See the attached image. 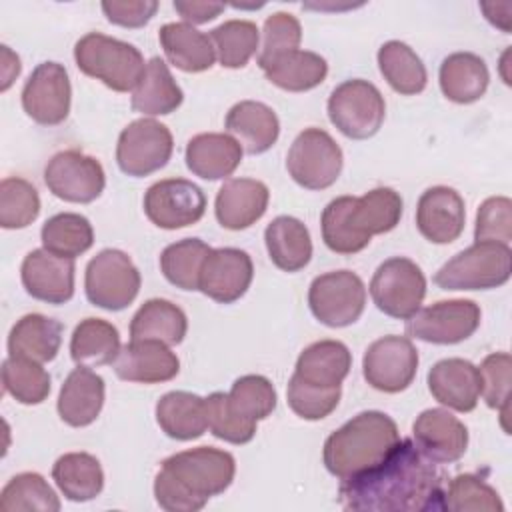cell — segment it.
I'll return each instance as SVG.
<instances>
[{
	"instance_id": "6da1fadb",
	"label": "cell",
	"mask_w": 512,
	"mask_h": 512,
	"mask_svg": "<svg viewBox=\"0 0 512 512\" xmlns=\"http://www.w3.org/2000/svg\"><path fill=\"white\" fill-rule=\"evenodd\" d=\"M444 476L412 438L396 446L372 468L340 480L338 502L354 512L442 510Z\"/></svg>"
},
{
	"instance_id": "7a4b0ae2",
	"label": "cell",
	"mask_w": 512,
	"mask_h": 512,
	"mask_svg": "<svg viewBox=\"0 0 512 512\" xmlns=\"http://www.w3.org/2000/svg\"><path fill=\"white\" fill-rule=\"evenodd\" d=\"M236 460L214 446H198L162 460L154 478V498L168 512H196L234 480Z\"/></svg>"
},
{
	"instance_id": "3957f363",
	"label": "cell",
	"mask_w": 512,
	"mask_h": 512,
	"mask_svg": "<svg viewBox=\"0 0 512 512\" xmlns=\"http://www.w3.org/2000/svg\"><path fill=\"white\" fill-rule=\"evenodd\" d=\"M398 440V426L388 414L364 410L326 438L322 460L332 476L346 480L386 458Z\"/></svg>"
},
{
	"instance_id": "277c9868",
	"label": "cell",
	"mask_w": 512,
	"mask_h": 512,
	"mask_svg": "<svg viewBox=\"0 0 512 512\" xmlns=\"http://www.w3.org/2000/svg\"><path fill=\"white\" fill-rule=\"evenodd\" d=\"M74 60L80 72L114 92L134 90L146 68L136 46L100 32H88L76 42Z\"/></svg>"
},
{
	"instance_id": "5b68a950",
	"label": "cell",
	"mask_w": 512,
	"mask_h": 512,
	"mask_svg": "<svg viewBox=\"0 0 512 512\" xmlns=\"http://www.w3.org/2000/svg\"><path fill=\"white\" fill-rule=\"evenodd\" d=\"M512 250L500 242H474L434 274L442 290H492L510 280Z\"/></svg>"
},
{
	"instance_id": "8992f818",
	"label": "cell",
	"mask_w": 512,
	"mask_h": 512,
	"mask_svg": "<svg viewBox=\"0 0 512 512\" xmlns=\"http://www.w3.org/2000/svg\"><path fill=\"white\" fill-rule=\"evenodd\" d=\"M140 272L130 256L116 248L100 250L86 266L84 290L90 304L120 312L128 308L140 292Z\"/></svg>"
},
{
	"instance_id": "52a82bcc",
	"label": "cell",
	"mask_w": 512,
	"mask_h": 512,
	"mask_svg": "<svg viewBox=\"0 0 512 512\" xmlns=\"http://www.w3.org/2000/svg\"><path fill=\"white\" fill-rule=\"evenodd\" d=\"M330 122L352 140L372 138L384 124L386 102L380 90L362 78L338 84L326 104Z\"/></svg>"
},
{
	"instance_id": "ba28073f",
	"label": "cell",
	"mask_w": 512,
	"mask_h": 512,
	"mask_svg": "<svg viewBox=\"0 0 512 512\" xmlns=\"http://www.w3.org/2000/svg\"><path fill=\"white\" fill-rule=\"evenodd\" d=\"M344 156L338 142L322 128L302 130L286 156L290 178L306 190L330 188L342 172Z\"/></svg>"
},
{
	"instance_id": "9c48e42d",
	"label": "cell",
	"mask_w": 512,
	"mask_h": 512,
	"mask_svg": "<svg viewBox=\"0 0 512 512\" xmlns=\"http://www.w3.org/2000/svg\"><path fill=\"white\" fill-rule=\"evenodd\" d=\"M370 296L386 316L408 320L418 312L426 296V276L410 258H388L376 268L370 280Z\"/></svg>"
},
{
	"instance_id": "30bf717a",
	"label": "cell",
	"mask_w": 512,
	"mask_h": 512,
	"mask_svg": "<svg viewBox=\"0 0 512 512\" xmlns=\"http://www.w3.org/2000/svg\"><path fill=\"white\" fill-rule=\"evenodd\" d=\"M308 306L318 322L330 328L354 324L366 306V286L352 270L320 274L308 288Z\"/></svg>"
},
{
	"instance_id": "8fae6325",
	"label": "cell",
	"mask_w": 512,
	"mask_h": 512,
	"mask_svg": "<svg viewBox=\"0 0 512 512\" xmlns=\"http://www.w3.org/2000/svg\"><path fill=\"white\" fill-rule=\"evenodd\" d=\"M172 150L174 138L166 124L154 118H138L118 136L116 164L126 176L142 178L164 168Z\"/></svg>"
},
{
	"instance_id": "7c38bea8",
	"label": "cell",
	"mask_w": 512,
	"mask_h": 512,
	"mask_svg": "<svg viewBox=\"0 0 512 512\" xmlns=\"http://www.w3.org/2000/svg\"><path fill=\"white\" fill-rule=\"evenodd\" d=\"M480 306L474 300H440L418 308L406 320V334L428 344H458L468 340L480 326Z\"/></svg>"
},
{
	"instance_id": "4fadbf2b",
	"label": "cell",
	"mask_w": 512,
	"mask_h": 512,
	"mask_svg": "<svg viewBox=\"0 0 512 512\" xmlns=\"http://www.w3.org/2000/svg\"><path fill=\"white\" fill-rule=\"evenodd\" d=\"M418 372V350L408 336L388 334L374 340L362 358L366 382L380 392L398 394L406 390Z\"/></svg>"
},
{
	"instance_id": "5bb4252c",
	"label": "cell",
	"mask_w": 512,
	"mask_h": 512,
	"mask_svg": "<svg viewBox=\"0 0 512 512\" xmlns=\"http://www.w3.org/2000/svg\"><path fill=\"white\" fill-rule=\"evenodd\" d=\"M44 182L64 202L90 204L104 192L106 174L94 156L80 150H62L48 160Z\"/></svg>"
},
{
	"instance_id": "9a60e30c",
	"label": "cell",
	"mask_w": 512,
	"mask_h": 512,
	"mask_svg": "<svg viewBox=\"0 0 512 512\" xmlns=\"http://www.w3.org/2000/svg\"><path fill=\"white\" fill-rule=\"evenodd\" d=\"M206 212V196L200 186L184 178L154 182L144 194V214L162 230H178L196 224Z\"/></svg>"
},
{
	"instance_id": "2e32d148",
	"label": "cell",
	"mask_w": 512,
	"mask_h": 512,
	"mask_svg": "<svg viewBox=\"0 0 512 512\" xmlns=\"http://www.w3.org/2000/svg\"><path fill=\"white\" fill-rule=\"evenodd\" d=\"M72 86L68 72L58 62H42L22 88L24 112L42 126H56L68 118Z\"/></svg>"
},
{
	"instance_id": "e0dca14e",
	"label": "cell",
	"mask_w": 512,
	"mask_h": 512,
	"mask_svg": "<svg viewBox=\"0 0 512 512\" xmlns=\"http://www.w3.org/2000/svg\"><path fill=\"white\" fill-rule=\"evenodd\" d=\"M254 278L252 258L240 248H212L204 258L198 290L220 304L240 300Z\"/></svg>"
},
{
	"instance_id": "ac0fdd59",
	"label": "cell",
	"mask_w": 512,
	"mask_h": 512,
	"mask_svg": "<svg viewBox=\"0 0 512 512\" xmlns=\"http://www.w3.org/2000/svg\"><path fill=\"white\" fill-rule=\"evenodd\" d=\"M74 260L44 248L28 252L20 266L24 290L40 302L64 304L74 296Z\"/></svg>"
},
{
	"instance_id": "d6986e66",
	"label": "cell",
	"mask_w": 512,
	"mask_h": 512,
	"mask_svg": "<svg viewBox=\"0 0 512 512\" xmlns=\"http://www.w3.org/2000/svg\"><path fill=\"white\" fill-rule=\"evenodd\" d=\"M412 440L436 464H450L468 448V428L444 408L420 412L412 424Z\"/></svg>"
},
{
	"instance_id": "ffe728a7",
	"label": "cell",
	"mask_w": 512,
	"mask_h": 512,
	"mask_svg": "<svg viewBox=\"0 0 512 512\" xmlns=\"http://www.w3.org/2000/svg\"><path fill=\"white\" fill-rule=\"evenodd\" d=\"M466 222L464 198L450 186H432L416 204V228L432 244L454 242Z\"/></svg>"
},
{
	"instance_id": "44dd1931",
	"label": "cell",
	"mask_w": 512,
	"mask_h": 512,
	"mask_svg": "<svg viewBox=\"0 0 512 512\" xmlns=\"http://www.w3.org/2000/svg\"><path fill=\"white\" fill-rule=\"evenodd\" d=\"M112 366L120 380L138 384L168 382L180 372V360L170 346L148 338L130 340L122 346Z\"/></svg>"
},
{
	"instance_id": "7402d4cb",
	"label": "cell",
	"mask_w": 512,
	"mask_h": 512,
	"mask_svg": "<svg viewBox=\"0 0 512 512\" xmlns=\"http://www.w3.org/2000/svg\"><path fill=\"white\" fill-rule=\"evenodd\" d=\"M270 200V190L256 178H228L214 200V214L226 230H246L256 224Z\"/></svg>"
},
{
	"instance_id": "603a6c76",
	"label": "cell",
	"mask_w": 512,
	"mask_h": 512,
	"mask_svg": "<svg viewBox=\"0 0 512 512\" xmlns=\"http://www.w3.org/2000/svg\"><path fill=\"white\" fill-rule=\"evenodd\" d=\"M428 390L436 402L456 412H472L480 400L478 366L464 358L438 360L428 370Z\"/></svg>"
},
{
	"instance_id": "cb8c5ba5",
	"label": "cell",
	"mask_w": 512,
	"mask_h": 512,
	"mask_svg": "<svg viewBox=\"0 0 512 512\" xmlns=\"http://www.w3.org/2000/svg\"><path fill=\"white\" fill-rule=\"evenodd\" d=\"M104 378L88 366L74 368L58 394V414L72 428L90 426L104 406Z\"/></svg>"
},
{
	"instance_id": "d4e9b609",
	"label": "cell",
	"mask_w": 512,
	"mask_h": 512,
	"mask_svg": "<svg viewBox=\"0 0 512 512\" xmlns=\"http://www.w3.org/2000/svg\"><path fill=\"white\" fill-rule=\"evenodd\" d=\"M242 146L224 132H202L188 140L184 160L188 170L202 180H224L242 162Z\"/></svg>"
},
{
	"instance_id": "484cf974",
	"label": "cell",
	"mask_w": 512,
	"mask_h": 512,
	"mask_svg": "<svg viewBox=\"0 0 512 512\" xmlns=\"http://www.w3.org/2000/svg\"><path fill=\"white\" fill-rule=\"evenodd\" d=\"M224 128L236 138L242 150L252 156L270 150L280 136V120L276 112L256 100L234 104L226 114Z\"/></svg>"
},
{
	"instance_id": "4316f807",
	"label": "cell",
	"mask_w": 512,
	"mask_h": 512,
	"mask_svg": "<svg viewBox=\"0 0 512 512\" xmlns=\"http://www.w3.org/2000/svg\"><path fill=\"white\" fill-rule=\"evenodd\" d=\"M404 204L394 188L380 186L364 196H350L348 222L350 228L364 240H372L376 234L394 230L402 218Z\"/></svg>"
},
{
	"instance_id": "83f0119b",
	"label": "cell",
	"mask_w": 512,
	"mask_h": 512,
	"mask_svg": "<svg viewBox=\"0 0 512 512\" xmlns=\"http://www.w3.org/2000/svg\"><path fill=\"white\" fill-rule=\"evenodd\" d=\"M350 366L352 354L344 342L318 340L300 352L292 376L312 386L336 388L348 376Z\"/></svg>"
},
{
	"instance_id": "f1b7e54d",
	"label": "cell",
	"mask_w": 512,
	"mask_h": 512,
	"mask_svg": "<svg viewBox=\"0 0 512 512\" xmlns=\"http://www.w3.org/2000/svg\"><path fill=\"white\" fill-rule=\"evenodd\" d=\"M160 46L172 66L182 72H204L214 66L216 52L208 34L186 22H168L158 30Z\"/></svg>"
},
{
	"instance_id": "f546056e",
	"label": "cell",
	"mask_w": 512,
	"mask_h": 512,
	"mask_svg": "<svg viewBox=\"0 0 512 512\" xmlns=\"http://www.w3.org/2000/svg\"><path fill=\"white\" fill-rule=\"evenodd\" d=\"M438 82L442 94L450 102L472 104L484 96L490 82V72L478 54L454 52L442 60Z\"/></svg>"
},
{
	"instance_id": "4dcf8cb0",
	"label": "cell",
	"mask_w": 512,
	"mask_h": 512,
	"mask_svg": "<svg viewBox=\"0 0 512 512\" xmlns=\"http://www.w3.org/2000/svg\"><path fill=\"white\" fill-rule=\"evenodd\" d=\"M184 100V92L170 74L168 64L154 56L146 62L144 74L132 90L130 106L144 116L172 114Z\"/></svg>"
},
{
	"instance_id": "1f68e13d",
	"label": "cell",
	"mask_w": 512,
	"mask_h": 512,
	"mask_svg": "<svg viewBox=\"0 0 512 512\" xmlns=\"http://www.w3.org/2000/svg\"><path fill=\"white\" fill-rule=\"evenodd\" d=\"M156 422L168 438L196 440L208 428L204 398L186 390L166 392L156 402Z\"/></svg>"
},
{
	"instance_id": "d6a6232c",
	"label": "cell",
	"mask_w": 512,
	"mask_h": 512,
	"mask_svg": "<svg viewBox=\"0 0 512 512\" xmlns=\"http://www.w3.org/2000/svg\"><path fill=\"white\" fill-rule=\"evenodd\" d=\"M62 324L44 314H26L8 334V356H22L34 362H50L62 344Z\"/></svg>"
},
{
	"instance_id": "836d02e7",
	"label": "cell",
	"mask_w": 512,
	"mask_h": 512,
	"mask_svg": "<svg viewBox=\"0 0 512 512\" xmlns=\"http://www.w3.org/2000/svg\"><path fill=\"white\" fill-rule=\"evenodd\" d=\"M264 242L272 264L284 272H298L312 258L310 232L294 216H276L264 230Z\"/></svg>"
},
{
	"instance_id": "e575fe53",
	"label": "cell",
	"mask_w": 512,
	"mask_h": 512,
	"mask_svg": "<svg viewBox=\"0 0 512 512\" xmlns=\"http://www.w3.org/2000/svg\"><path fill=\"white\" fill-rule=\"evenodd\" d=\"M266 80L286 92H306L324 82L326 60L310 50H290L260 66Z\"/></svg>"
},
{
	"instance_id": "d590c367",
	"label": "cell",
	"mask_w": 512,
	"mask_h": 512,
	"mask_svg": "<svg viewBox=\"0 0 512 512\" xmlns=\"http://www.w3.org/2000/svg\"><path fill=\"white\" fill-rule=\"evenodd\" d=\"M188 332V318L180 306L164 298L146 300L130 322V340H160L176 346Z\"/></svg>"
},
{
	"instance_id": "8d00e7d4",
	"label": "cell",
	"mask_w": 512,
	"mask_h": 512,
	"mask_svg": "<svg viewBox=\"0 0 512 512\" xmlns=\"http://www.w3.org/2000/svg\"><path fill=\"white\" fill-rule=\"evenodd\" d=\"M58 490L72 502L94 500L104 488V472L96 456L88 452H66L52 466Z\"/></svg>"
},
{
	"instance_id": "74e56055",
	"label": "cell",
	"mask_w": 512,
	"mask_h": 512,
	"mask_svg": "<svg viewBox=\"0 0 512 512\" xmlns=\"http://www.w3.org/2000/svg\"><path fill=\"white\" fill-rule=\"evenodd\" d=\"M120 348L118 328L102 318H84L70 336V356L78 366L114 364Z\"/></svg>"
},
{
	"instance_id": "f35d334b",
	"label": "cell",
	"mask_w": 512,
	"mask_h": 512,
	"mask_svg": "<svg viewBox=\"0 0 512 512\" xmlns=\"http://www.w3.org/2000/svg\"><path fill=\"white\" fill-rule=\"evenodd\" d=\"M376 58L380 74L394 92L402 96H414L426 88V66L408 44L400 40H388L380 46Z\"/></svg>"
},
{
	"instance_id": "ab89813d",
	"label": "cell",
	"mask_w": 512,
	"mask_h": 512,
	"mask_svg": "<svg viewBox=\"0 0 512 512\" xmlns=\"http://www.w3.org/2000/svg\"><path fill=\"white\" fill-rule=\"evenodd\" d=\"M40 240L44 250L60 258L74 260L90 250L94 244V230L86 216L76 212H60L42 224Z\"/></svg>"
},
{
	"instance_id": "60d3db41",
	"label": "cell",
	"mask_w": 512,
	"mask_h": 512,
	"mask_svg": "<svg viewBox=\"0 0 512 512\" xmlns=\"http://www.w3.org/2000/svg\"><path fill=\"white\" fill-rule=\"evenodd\" d=\"M208 36L220 66L230 70L244 68L260 44L258 26L250 20H226L210 30Z\"/></svg>"
},
{
	"instance_id": "b9f144b4",
	"label": "cell",
	"mask_w": 512,
	"mask_h": 512,
	"mask_svg": "<svg viewBox=\"0 0 512 512\" xmlns=\"http://www.w3.org/2000/svg\"><path fill=\"white\" fill-rule=\"evenodd\" d=\"M210 250L212 248L200 238L172 242L160 254V270L172 286L180 290H198L200 268Z\"/></svg>"
},
{
	"instance_id": "7bdbcfd3",
	"label": "cell",
	"mask_w": 512,
	"mask_h": 512,
	"mask_svg": "<svg viewBox=\"0 0 512 512\" xmlns=\"http://www.w3.org/2000/svg\"><path fill=\"white\" fill-rule=\"evenodd\" d=\"M4 512H58L60 500L52 486L38 472H20L0 492Z\"/></svg>"
},
{
	"instance_id": "ee69618b",
	"label": "cell",
	"mask_w": 512,
	"mask_h": 512,
	"mask_svg": "<svg viewBox=\"0 0 512 512\" xmlns=\"http://www.w3.org/2000/svg\"><path fill=\"white\" fill-rule=\"evenodd\" d=\"M50 382V374L40 362L22 356H8L2 362V386L20 404H42L50 394Z\"/></svg>"
},
{
	"instance_id": "f6af8a7d",
	"label": "cell",
	"mask_w": 512,
	"mask_h": 512,
	"mask_svg": "<svg viewBox=\"0 0 512 512\" xmlns=\"http://www.w3.org/2000/svg\"><path fill=\"white\" fill-rule=\"evenodd\" d=\"M442 510L452 512H502L498 492L476 474H458L444 488Z\"/></svg>"
},
{
	"instance_id": "bcb514c9",
	"label": "cell",
	"mask_w": 512,
	"mask_h": 512,
	"mask_svg": "<svg viewBox=\"0 0 512 512\" xmlns=\"http://www.w3.org/2000/svg\"><path fill=\"white\" fill-rule=\"evenodd\" d=\"M40 214L38 190L24 178L8 176L0 182V226L20 230L30 226Z\"/></svg>"
},
{
	"instance_id": "7dc6e473",
	"label": "cell",
	"mask_w": 512,
	"mask_h": 512,
	"mask_svg": "<svg viewBox=\"0 0 512 512\" xmlns=\"http://www.w3.org/2000/svg\"><path fill=\"white\" fill-rule=\"evenodd\" d=\"M228 402L242 418L258 422L274 412L278 396L266 376L246 374L234 380L228 392Z\"/></svg>"
},
{
	"instance_id": "c3c4849f",
	"label": "cell",
	"mask_w": 512,
	"mask_h": 512,
	"mask_svg": "<svg viewBox=\"0 0 512 512\" xmlns=\"http://www.w3.org/2000/svg\"><path fill=\"white\" fill-rule=\"evenodd\" d=\"M208 430L230 444H246L256 434V422L242 418L228 402V394L212 392L204 398Z\"/></svg>"
},
{
	"instance_id": "681fc988",
	"label": "cell",
	"mask_w": 512,
	"mask_h": 512,
	"mask_svg": "<svg viewBox=\"0 0 512 512\" xmlns=\"http://www.w3.org/2000/svg\"><path fill=\"white\" fill-rule=\"evenodd\" d=\"M348 204L350 196H338L326 204L322 210L320 218V228H322V240L324 244L336 252V254H356L364 250L370 242L360 238L348 222Z\"/></svg>"
},
{
	"instance_id": "f907efd6",
	"label": "cell",
	"mask_w": 512,
	"mask_h": 512,
	"mask_svg": "<svg viewBox=\"0 0 512 512\" xmlns=\"http://www.w3.org/2000/svg\"><path fill=\"white\" fill-rule=\"evenodd\" d=\"M342 396V388H320L292 376L286 388V400L292 412L304 420H322L330 416Z\"/></svg>"
},
{
	"instance_id": "816d5d0a",
	"label": "cell",
	"mask_w": 512,
	"mask_h": 512,
	"mask_svg": "<svg viewBox=\"0 0 512 512\" xmlns=\"http://www.w3.org/2000/svg\"><path fill=\"white\" fill-rule=\"evenodd\" d=\"M510 372H512V358L508 352H492L478 366L480 396L484 398L488 408L500 410L502 418L508 412Z\"/></svg>"
},
{
	"instance_id": "f5cc1de1",
	"label": "cell",
	"mask_w": 512,
	"mask_h": 512,
	"mask_svg": "<svg viewBox=\"0 0 512 512\" xmlns=\"http://www.w3.org/2000/svg\"><path fill=\"white\" fill-rule=\"evenodd\" d=\"M302 40V26L296 16L288 12H274L266 18L264 28H262V46L258 54V66L266 64L268 60L290 52L298 50Z\"/></svg>"
},
{
	"instance_id": "db71d44e",
	"label": "cell",
	"mask_w": 512,
	"mask_h": 512,
	"mask_svg": "<svg viewBox=\"0 0 512 512\" xmlns=\"http://www.w3.org/2000/svg\"><path fill=\"white\" fill-rule=\"evenodd\" d=\"M476 242H500L508 244L512 240V200L508 196L486 198L476 212L474 226Z\"/></svg>"
},
{
	"instance_id": "11a10c76",
	"label": "cell",
	"mask_w": 512,
	"mask_h": 512,
	"mask_svg": "<svg viewBox=\"0 0 512 512\" xmlns=\"http://www.w3.org/2000/svg\"><path fill=\"white\" fill-rule=\"evenodd\" d=\"M106 20L122 28H142L158 10L156 0H104L100 4Z\"/></svg>"
},
{
	"instance_id": "9f6ffc18",
	"label": "cell",
	"mask_w": 512,
	"mask_h": 512,
	"mask_svg": "<svg viewBox=\"0 0 512 512\" xmlns=\"http://www.w3.org/2000/svg\"><path fill=\"white\" fill-rule=\"evenodd\" d=\"M174 10L182 16L186 24H204L220 16L226 8L222 2H204V0H174Z\"/></svg>"
}]
</instances>
